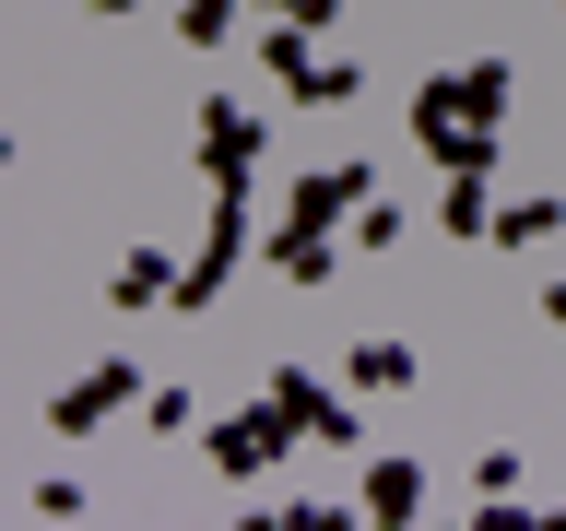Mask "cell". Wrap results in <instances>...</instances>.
Listing matches in <instances>:
<instances>
[{"label":"cell","instance_id":"cell-1","mask_svg":"<svg viewBox=\"0 0 566 531\" xmlns=\"http://www.w3.org/2000/svg\"><path fill=\"white\" fill-rule=\"evenodd\" d=\"M495 118H507V60H472V71H437L413 95V142L437 166H495Z\"/></svg>","mask_w":566,"mask_h":531},{"label":"cell","instance_id":"cell-9","mask_svg":"<svg viewBox=\"0 0 566 531\" xmlns=\"http://www.w3.org/2000/svg\"><path fill=\"white\" fill-rule=\"evenodd\" d=\"M437 225H449L460 248L495 237V166H460V177H449V201H437Z\"/></svg>","mask_w":566,"mask_h":531},{"label":"cell","instance_id":"cell-20","mask_svg":"<svg viewBox=\"0 0 566 531\" xmlns=\"http://www.w3.org/2000/svg\"><path fill=\"white\" fill-rule=\"evenodd\" d=\"M543 531H566V508H543Z\"/></svg>","mask_w":566,"mask_h":531},{"label":"cell","instance_id":"cell-2","mask_svg":"<svg viewBox=\"0 0 566 531\" xmlns=\"http://www.w3.org/2000/svg\"><path fill=\"white\" fill-rule=\"evenodd\" d=\"M366 189H378L366 166H307V177H283V225H295V237H331V225L366 212Z\"/></svg>","mask_w":566,"mask_h":531},{"label":"cell","instance_id":"cell-12","mask_svg":"<svg viewBox=\"0 0 566 531\" xmlns=\"http://www.w3.org/2000/svg\"><path fill=\"white\" fill-rule=\"evenodd\" d=\"M354 389H413V343H354Z\"/></svg>","mask_w":566,"mask_h":531},{"label":"cell","instance_id":"cell-5","mask_svg":"<svg viewBox=\"0 0 566 531\" xmlns=\"http://www.w3.org/2000/svg\"><path fill=\"white\" fill-rule=\"evenodd\" d=\"M260 402H272V414L295 425V437H318V449H354V437H366V425H354L343 402H331V389L307 378V366H272V389H260Z\"/></svg>","mask_w":566,"mask_h":531},{"label":"cell","instance_id":"cell-17","mask_svg":"<svg viewBox=\"0 0 566 531\" xmlns=\"http://www.w3.org/2000/svg\"><path fill=\"white\" fill-rule=\"evenodd\" d=\"M283 12H295L307 35H318V24H343V0H283Z\"/></svg>","mask_w":566,"mask_h":531},{"label":"cell","instance_id":"cell-4","mask_svg":"<svg viewBox=\"0 0 566 531\" xmlns=\"http://www.w3.org/2000/svg\"><path fill=\"white\" fill-rule=\"evenodd\" d=\"M189 154H201V177H212V189H248V166H260L272 142H260V118H248V106L224 95V106H201V131H189Z\"/></svg>","mask_w":566,"mask_h":531},{"label":"cell","instance_id":"cell-19","mask_svg":"<svg viewBox=\"0 0 566 531\" xmlns=\"http://www.w3.org/2000/svg\"><path fill=\"white\" fill-rule=\"evenodd\" d=\"M83 12H130V0H83Z\"/></svg>","mask_w":566,"mask_h":531},{"label":"cell","instance_id":"cell-7","mask_svg":"<svg viewBox=\"0 0 566 531\" xmlns=\"http://www.w3.org/2000/svg\"><path fill=\"white\" fill-rule=\"evenodd\" d=\"M354 520H378V531L424 520V460H413V449H389V460H366V508H354Z\"/></svg>","mask_w":566,"mask_h":531},{"label":"cell","instance_id":"cell-13","mask_svg":"<svg viewBox=\"0 0 566 531\" xmlns=\"http://www.w3.org/2000/svg\"><path fill=\"white\" fill-rule=\"evenodd\" d=\"M343 237H354V248H378V260H389V248H401V201H389V189H366V212H354Z\"/></svg>","mask_w":566,"mask_h":531},{"label":"cell","instance_id":"cell-16","mask_svg":"<svg viewBox=\"0 0 566 531\" xmlns=\"http://www.w3.org/2000/svg\"><path fill=\"white\" fill-rule=\"evenodd\" d=\"M142 425H154V437H189V425H201V402H189V389H142Z\"/></svg>","mask_w":566,"mask_h":531},{"label":"cell","instance_id":"cell-10","mask_svg":"<svg viewBox=\"0 0 566 531\" xmlns=\"http://www.w3.org/2000/svg\"><path fill=\"white\" fill-rule=\"evenodd\" d=\"M555 237H566V201H555V189H531V201L495 212V248H555Z\"/></svg>","mask_w":566,"mask_h":531},{"label":"cell","instance_id":"cell-15","mask_svg":"<svg viewBox=\"0 0 566 531\" xmlns=\"http://www.w3.org/2000/svg\"><path fill=\"white\" fill-rule=\"evenodd\" d=\"M177 35H189V48H224V35H237V0H177Z\"/></svg>","mask_w":566,"mask_h":531},{"label":"cell","instance_id":"cell-18","mask_svg":"<svg viewBox=\"0 0 566 531\" xmlns=\"http://www.w3.org/2000/svg\"><path fill=\"white\" fill-rule=\"evenodd\" d=\"M543 319H555V331H566V283H543Z\"/></svg>","mask_w":566,"mask_h":531},{"label":"cell","instance_id":"cell-6","mask_svg":"<svg viewBox=\"0 0 566 531\" xmlns=\"http://www.w3.org/2000/svg\"><path fill=\"white\" fill-rule=\"evenodd\" d=\"M283 449H295V425H283L272 402H260V414H248V425H212V437H201V460H212V472H224V485H248V472H272Z\"/></svg>","mask_w":566,"mask_h":531},{"label":"cell","instance_id":"cell-3","mask_svg":"<svg viewBox=\"0 0 566 531\" xmlns=\"http://www.w3.org/2000/svg\"><path fill=\"white\" fill-rule=\"evenodd\" d=\"M118 402H142V366H130V354H95V366H83V378L48 402V437H95Z\"/></svg>","mask_w":566,"mask_h":531},{"label":"cell","instance_id":"cell-14","mask_svg":"<svg viewBox=\"0 0 566 531\" xmlns=\"http://www.w3.org/2000/svg\"><path fill=\"white\" fill-rule=\"evenodd\" d=\"M283 95H295V106H343V95H354V60H307Z\"/></svg>","mask_w":566,"mask_h":531},{"label":"cell","instance_id":"cell-8","mask_svg":"<svg viewBox=\"0 0 566 531\" xmlns=\"http://www.w3.org/2000/svg\"><path fill=\"white\" fill-rule=\"evenodd\" d=\"M177 272H189V260H166V248H130V260L106 272V295H118V308H177Z\"/></svg>","mask_w":566,"mask_h":531},{"label":"cell","instance_id":"cell-21","mask_svg":"<svg viewBox=\"0 0 566 531\" xmlns=\"http://www.w3.org/2000/svg\"><path fill=\"white\" fill-rule=\"evenodd\" d=\"M272 12H283V0H272Z\"/></svg>","mask_w":566,"mask_h":531},{"label":"cell","instance_id":"cell-11","mask_svg":"<svg viewBox=\"0 0 566 531\" xmlns=\"http://www.w3.org/2000/svg\"><path fill=\"white\" fill-rule=\"evenodd\" d=\"M272 272H283V283H331V272H343V248H331V237H295V225H272Z\"/></svg>","mask_w":566,"mask_h":531}]
</instances>
